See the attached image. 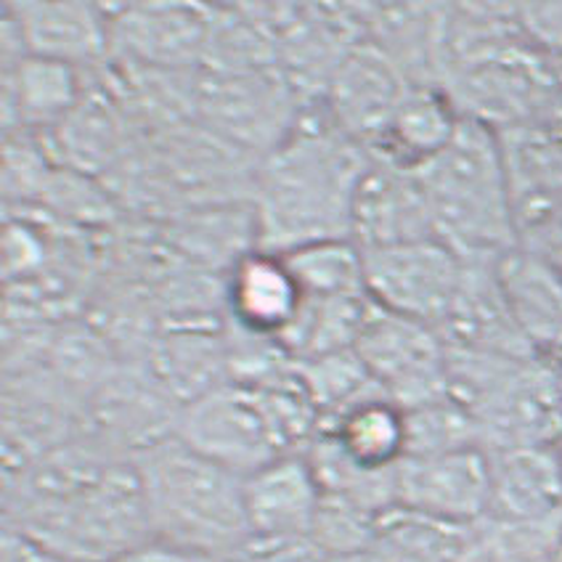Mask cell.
I'll return each instance as SVG.
<instances>
[{"label":"cell","mask_w":562,"mask_h":562,"mask_svg":"<svg viewBox=\"0 0 562 562\" xmlns=\"http://www.w3.org/2000/svg\"><path fill=\"white\" fill-rule=\"evenodd\" d=\"M406 412L408 430V453L406 457H422V453H443L472 449L483 446L481 422L468 404L457 395H443V398L430 401ZM485 449V446H483Z\"/></svg>","instance_id":"obj_22"},{"label":"cell","mask_w":562,"mask_h":562,"mask_svg":"<svg viewBox=\"0 0 562 562\" xmlns=\"http://www.w3.org/2000/svg\"><path fill=\"white\" fill-rule=\"evenodd\" d=\"M322 432L335 440L350 462L372 472L395 470L408 453L406 412L385 395H372L324 419Z\"/></svg>","instance_id":"obj_16"},{"label":"cell","mask_w":562,"mask_h":562,"mask_svg":"<svg viewBox=\"0 0 562 562\" xmlns=\"http://www.w3.org/2000/svg\"><path fill=\"white\" fill-rule=\"evenodd\" d=\"M395 502L453 526H481L491 515V453L472 446L406 457L395 468Z\"/></svg>","instance_id":"obj_7"},{"label":"cell","mask_w":562,"mask_h":562,"mask_svg":"<svg viewBox=\"0 0 562 562\" xmlns=\"http://www.w3.org/2000/svg\"><path fill=\"white\" fill-rule=\"evenodd\" d=\"M329 562H385L374 549H367V552L356 554H340V558H329Z\"/></svg>","instance_id":"obj_26"},{"label":"cell","mask_w":562,"mask_h":562,"mask_svg":"<svg viewBox=\"0 0 562 562\" xmlns=\"http://www.w3.org/2000/svg\"><path fill=\"white\" fill-rule=\"evenodd\" d=\"M284 255L305 300H331L367 292L363 250L356 239H324Z\"/></svg>","instance_id":"obj_20"},{"label":"cell","mask_w":562,"mask_h":562,"mask_svg":"<svg viewBox=\"0 0 562 562\" xmlns=\"http://www.w3.org/2000/svg\"><path fill=\"white\" fill-rule=\"evenodd\" d=\"M16 24L24 50L41 59L80 64L99 59L112 43V19L88 3H24L5 5Z\"/></svg>","instance_id":"obj_12"},{"label":"cell","mask_w":562,"mask_h":562,"mask_svg":"<svg viewBox=\"0 0 562 562\" xmlns=\"http://www.w3.org/2000/svg\"><path fill=\"white\" fill-rule=\"evenodd\" d=\"M488 453V520L549 522L562 517V462L554 443L513 446Z\"/></svg>","instance_id":"obj_11"},{"label":"cell","mask_w":562,"mask_h":562,"mask_svg":"<svg viewBox=\"0 0 562 562\" xmlns=\"http://www.w3.org/2000/svg\"><path fill=\"white\" fill-rule=\"evenodd\" d=\"M554 449H558V457H560V462H562V432L558 436V440H554Z\"/></svg>","instance_id":"obj_29"},{"label":"cell","mask_w":562,"mask_h":562,"mask_svg":"<svg viewBox=\"0 0 562 562\" xmlns=\"http://www.w3.org/2000/svg\"><path fill=\"white\" fill-rule=\"evenodd\" d=\"M367 162L337 131H300L279 146L258 202L260 247L290 252L324 239H353V202Z\"/></svg>","instance_id":"obj_2"},{"label":"cell","mask_w":562,"mask_h":562,"mask_svg":"<svg viewBox=\"0 0 562 562\" xmlns=\"http://www.w3.org/2000/svg\"><path fill=\"white\" fill-rule=\"evenodd\" d=\"M5 526L61 562H112L149 544L133 459L99 440H64L9 472Z\"/></svg>","instance_id":"obj_1"},{"label":"cell","mask_w":562,"mask_h":562,"mask_svg":"<svg viewBox=\"0 0 562 562\" xmlns=\"http://www.w3.org/2000/svg\"><path fill=\"white\" fill-rule=\"evenodd\" d=\"M305 295L284 255L258 250L239 255L226 279V308L236 329L277 340L295 327Z\"/></svg>","instance_id":"obj_9"},{"label":"cell","mask_w":562,"mask_h":562,"mask_svg":"<svg viewBox=\"0 0 562 562\" xmlns=\"http://www.w3.org/2000/svg\"><path fill=\"white\" fill-rule=\"evenodd\" d=\"M80 99L78 67L41 56H22L5 64L3 110L5 125H50L67 117Z\"/></svg>","instance_id":"obj_17"},{"label":"cell","mask_w":562,"mask_h":562,"mask_svg":"<svg viewBox=\"0 0 562 562\" xmlns=\"http://www.w3.org/2000/svg\"><path fill=\"white\" fill-rule=\"evenodd\" d=\"M131 459L151 541L215 562L250 544L245 477L189 449L176 436Z\"/></svg>","instance_id":"obj_3"},{"label":"cell","mask_w":562,"mask_h":562,"mask_svg":"<svg viewBox=\"0 0 562 562\" xmlns=\"http://www.w3.org/2000/svg\"><path fill=\"white\" fill-rule=\"evenodd\" d=\"M204 19L189 5H151L125 11L112 22V37L123 35L127 48L157 64H181L204 48Z\"/></svg>","instance_id":"obj_19"},{"label":"cell","mask_w":562,"mask_h":562,"mask_svg":"<svg viewBox=\"0 0 562 562\" xmlns=\"http://www.w3.org/2000/svg\"><path fill=\"white\" fill-rule=\"evenodd\" d=\"M417 172L436 232L462 258H499L515 247L507 168L494 131L462 117L457 136Z\"/></svg>","instance_id":"obj_4"},{"label":"cell","mask_w":562,"mask_h":562,"mask_svg":"<svg viewBox=\"0 0 562 562\" xmlns=\"http://www.w3.org/2000/svg\"><path fill=\"white\" fill-rule=\"evenodd\" d=\"M544 258L549 260V263H552L554 268H558V273L562 277V232L554 236V241H552V247H549V252L544 255Z\"/></svg>","instance_id":"obj_27"},{"label":"cell","mask_w":562,"mask_h":562,"mask_svg":"<svg viewBox=\"0 0 562 562\" xmlns=\"http://www.w3.org/2000/svg\"><path fill=\"white\" fill-rule=\"evenodd\" d=\"M459 125L462 117L453 110L449 95L432 88H408L374 146L385 162L419 170L451 144Z\"/></svg>","instance_id":"obj_15"},{"label":"cell","mask_w":562,"mask_h":562,"mask_svg":"<svg viewBox=\"0 0 562 562\" xmlns=\"http://www.w3.org/2000/svg\"><path fill=\"white\" fill-rule=\"evenodd\" d=\"M292 369H295L300 385L305 387L313 406L322 414V422L356 406L359 401L372 398V395H385L356 350L292 361Z\"/></svg>","instance_id":"obj_21"},{"label":"cell","mask_w":562,"mask_h":562,"mask_svg":"<svg viewBox=\"0 0 562 562\" xmlns=\"http://www.w3.org/2000/svg\"><path fill=\"white\" fill-rule=\"evenodd\" d=\"M430 236L438 232L417 172L385 159L367 168L353 202V239L359 247L367 250Z\"/></svg>","instance_id":"obj_10"},{"label":"cell","mask_w":562,"mask_h":562,"mask_svg":"<svg viewBox=\"0 0 562 562\" xmlns=\"http://www.w3.org/2000/svg\"><path fill=\"white\" fill-rule=\"evenodd\" d=\"M517 19L531 41L554 50L562 59V5H526L517 11Z\"/></svg>","instance_id":"obj_23"},{"label":"cell","mask_w":562,"mask_h":562,"mask_svg":"<svg viewBox=\"0 0 562 562\" xmlns=\"http://www.w3.org/2000/svg\"><path fill=\"white\" fill-rule=\"evenodd\" d=\"M218 562H266V560L258 558V554H255L250 547H245V549H239V552H236V554H232V558L218 560Z\"/></svg>","instance_id":"obj_28"},{"label":"cell","mask_w":562,"mask_h":562,"mask_svg":"<svg viewBox=\"0 0 562 562\" xmlns=\"http://www.w3.org/2000/svg\"><path fill=\"white\" fill-rule=\"evenodd\" d=\"M464 271L468 258L438 236L363 250L367 295L382 311L438 329L457 305Z\"/></svg>","instance_id":"obj_5"},{"label":"cell","mask_w":562,"mask_h":562,"mask_svg":"<svg viewBox=\"0 0 562 562\" xmlns=\"http://www.w3.org/2000/svg\"><path fill=\"white\" fill-rule=\"evenodd\" d=\"M380 391L401 408H414L451 393L449 342L438 327L395 316L376 305L356 342Z\"/></svg>","instance_id":"obj_6"},{"label":"cell","mask_w":562,"mask_h":562,"mask_svg":"<svg viewBox=\"0 0 562 562\" xmlns=\"http://www.w3.org/2000/svg\"><path fill=\"white\" fill-rule=\"evenodd\" d=\"M560 75H562V59H560Z\"/></svg>","instance_id":"obj_30"},{"label":"cell","mask_w":562,"mask_h":562,"mask_svg":"<svg viewBox=\"0 0 562 562\" xmlns=\"http://www.w3.org/2000/svg\"><path fill=\"white\" fill-rule=\"evenodd\" d=\"M504 300L536 350L562 342V277L541 252L513 247L496 258Z\"/></svg>","instance_id":"obj_13"},{"label":"cell","mask_w":562,"mask_h":562,"mask_svg":"<svg viewBox=\"0 0 562 562\" xmlns=\"http://www.w3.org/2000/svg\"><path fill=\"white\" fill-rule=\"evenodd\" d=\"M406 93L398 67L385 54L372 48L350 54L335 80L337 127L348 138L367 136L376 144Z\"/></svg>","instance_id":"obj_14"},{"label":"cell","mask_w":562,"mask_h":562,"mask_svg":"<svg viewBox=\"0 0 562 562\" xmlns=\"http://www.w3.org/2000/svg\"><path fill=\"white\" fill-rule=\"evenodd\" d=\"M112 562H215V560H207V558H200V554L181 552V549H172V547L157 544V541H149V544L133 549V552H127L123 558Z\"/></svg>","instance_id":"obj_25"},{"label":"cell","mask_w":562,"mask_h":562,"mask_svg":"<svg viewBox=\"0 0 562 562\" xmlns=\"http://www.w3.org/2000/svg\"><path fill=\"white\" fill-rule=\"evenodd\" d=\"M3 562H61L30 533L5 526L3 531Z\"/></svg>","instance_id":"obj_24"},{"label":"cell","mask_w":562,"mask_h":562,"mask_svg":"<svg viewBox=\"0 0 562 562\" xmlns=\"http://www.w3.org/2000/svg\"><path fill=\"white\" fill-rule=\"evenodd\" d=\"M324 491L305 453H286L245 477L250 541L311 539Z\"/></svg>","instance_id":"obj_8"},{"label":"cell","mask_w":562,"mask_h":562,"mask_svg":"<svg viewBox=\"0 0 562 562\" xmlns=\"http://www.w3.org/2000/svg\"><path fill=\"white\" fill-rule=\"evenodd\" d=\"M472 531L395 504L376 520L372 549L385 562H457Z\"/></svg>","instance_id":"obj_18"}]
</instances>
